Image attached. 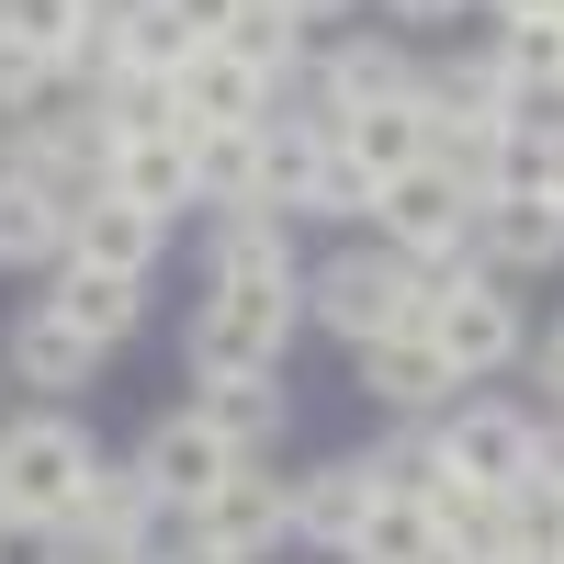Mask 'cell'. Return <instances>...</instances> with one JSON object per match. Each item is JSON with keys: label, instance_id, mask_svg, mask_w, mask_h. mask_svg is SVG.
Instances as JSON below:
<instances>
[{"label": "cell", "instance_id": "obj_45", "mask_svg": "<svg viewBox=\"0 0 564 564\" xmlns=\"http://www.w3.org/2000/svg\"><path fill=\"white\" fill-rule=\"evenodd\" d=\"M553 564H564V553H553Z\"/></svg>", "mask_w": 564, "mask_h": 564}, {"label": "cell", "instance_id": "obj_15", "mask_svg": "<svg viewBox=\"0 0 564 564\" xmlns=\"http://www.w3.org/2000/svg\"><path fill=\"white\" fill-rule=\"evenodd\" d=\"M159 238H170L159 215H135V204H113V193H102V204L68 226V260H79V271H113V282H148Z\"/></svg>", "mask_w": 564, "mask_h": 564}, {"label": "cell", "instance_id": "obj_26", "mask_svg": "<svg viewBox=\"0 0 564 564\" xmlns=\"http://www.w3.org/2000/svg\"><path fill=\"white\" fill-rule=\"evenodd\" d=\"M215 45H226V57H249L260 79H282V68H294V57H305V23H294V12H282V0H238V23H226Z\"/></svg>", "mask_w": 564, "mask_h": 564}, {"label": "cell", "instance_id": "obj_13", "mask_svg": "<svg viewBox=\"0 0 564 564\" xmlns=\"http://www.w3.org/2000/svg\"><path fill=\"white\" fill-rule=\"evenodd\" d=\"M361 384L384 395V406H406V417H417V406H452L463 372L430 350V327H395V339H372V350H361Z\"/></svg>", "mask_w": 564, "mask_h": 564}, {"label": "cell", "instance_id": "obj_35", "mask_svg": "<svg viewBox=\"0 0 564 564\" xmlns=\"http://www.w3.org/2000/svg\"><path fill=\"white\" fill-rule=\"evenodd\" d=\"M406 23H452V12H475V0H395Z\"/></svg>", "mask_w": 564, "mask_h": 564}, {"label": "cell", "instance_id": "obj_7", "mask_svg": "<svg viewBox=\"0 0 564 564\" xmlns=\"http://www.w3.org/2000/svg\"><path fill=\"white\" fill-rule=\"evenodd\" d=\"M238 463H249V452H226V441L204 430V417L181 406V417H159V430H148V452H135V475L159 486V508H181V520H193V508H204V497H215L226 475H238Z\"/></svg>", "mask_w": 564, "mask_h": 564}, {"label": "cell", "instance_id": "obj_8", "mask_svg": "<svg viewBox=\"0 0 564 564\" xmlns=\"http://www.w3.org/2000/svg\"><path fill=\"white\" fill-rule=\"evenodd\" d=\"M282 531H294V486H271V475H226L204 508H193V542H215V553H238V564H260Z\"/></svg>", "mask_w": 564, "mask_h": 564}, {"label": "cell", "instance_id": "obj_1", "mask_svg": "<svg viewBox=\"0 0 564 564\" xmlns=\"http://www.w3.org/2000/svg\"><path fill=\"white\" fill-rule=\"evenodd\" d=\"M294 316H305V271L294 260L215 271V305L193 327V372H204V384H226V372H271L282 339H294Z\"/></svg>", "mask_w": 564, "mask_h": 564}, {"label": "cell", "instance_id": "obj_10", "mask_svg": "<svg viewBox=\"0 0 564 564\" xmlns=\"http://www.w3.org/2000/svg\"><path fill=\"white\" fill-rule=\"evenodd\" d=\"M475 249H486L497 271H553V260H564V204H553V193H497V204H475Z\"/></svg>", "mask_w": 564, "mask_h": 564}, {"label": "cell", "instance_id": "obj_11", "mask_svg": "<svg viewBox=\"0 0 564 564\" xmlns=\"http://www.w3.org/2000/svg\"><path fill=\"white\" fill-rule=\"evenodd\" d=\"M327 113H260V204L271 215H305L316 204V159H327Z\"/></svg>", "mask_w": 564, "mask_h": 564}, {"label": "cell", "instance_id": "obj_12", "mask_svg": "<svg viewBox=\"0 0 564 564\" xmlns=\"http://www.w3.org/2000/svg\"><path fill=\"white\" fill-rule=\"evenodd\" d=\"M102 193L170 226V204H193V159H181V135H124V148L102 159Z\"/></svg>", "mask_w": 564, "mask_h": 564}, {"label": "cell", "instance_id": "obj_30", "mask_svg": "<svg viewBox=\"0 0 564 564\" xmlns=\"http://www.w3.org/2000/svg\"><path fill=\"white\" fill-rule=\"evenodd\" d=\"M372 204H384V181H372L339 135H327V159H316V204H305V215H372Z\"/></svg>", "mask_w": 564, "mask_h": 564}, {"label": "cell", "instance_id": "obj_9", "mask_svg": "<svg viewBox=\"0 0 564 564\" xmlns=\"http://www.w3.org/2000/svg\"><path fill=\"white\" fill-rule=\"evenodd\" d=\"M170 102H181V124H260L271 113V79L249 57H226V45H193L181 79H170Z\"/></svg>", "mask_w": 564, "mask_h": 564}, {"label": "cell", "instance_id": "obj_19", "mask_svg": "<svg viewBox=\"0 0 564 564\" xmlns=\"http://www.w3.org/2000/svg\"><path fill=\"white\" fill-rule=\"evenodd\" d=\"M339 148H350L372 181H395V170H417V159H430V113H417V102H372V113H339Z\"/></svg>", "mask_w": 564, "mask_h": 564}, {"label": "cell", "instance_id": "obj_38", "mask_svg": "<svg viewBox=\"0 0 564 564\" xmlns=\"http://www.w3.org/2000/svg\"><path fill=\"white\" fill-rule=\"evenodd\" d=\"M181 564H238V553H215V542H181Z\"/></svg>", "mask_w": 564, "mask_h": 564}, {"label": "cell", "instance_id": "obj_36", "mask_svg": "<svg viewBox=\"0 0 564 564\" xmlns=\"http://www.w3.org/2000/svg\"><path fill=\"white\" fill-rule=\"evenodd\" d=\"M486 12H497V23H542L553 0H486Z\"/></svg>", "mask_w": 564, "mask_h": 564}, {"label": "cell", "instance_id": "obj_29", "mask_svg": "<svg viewBox=\"0 0 564 564\" xmlns=\"http://www.w3.org/2000/svg\"><path fill=\"white\" fill-rule=\"evenodd\" d=\"M260 260H294V249H282V215L271 204H238L215 226V271H260Z\"/></svg>", "mask_w": 564, "mask_h": 564}, {"label": "cell", "instance_id": "obj_5", "mask_svg": "<svg viewBox=\"0 0 564 564\" xmlns=\"http://www.w3.org/2000/svg\"><path fill=\"white\" fill-rule=\"evenodd\" d=\"M372 226H384L406 260H441V249H475V193H463L441 159H417V170H395V181H384Z\"/></svg>", "mask_w": 564, "mask_h": 564}, {"label": "cell", "instance_id": "obj_20", "mask_svg": "<svg viewBox=\"0 0 564 564\" xmlns=\"http://www.w3.org/2000/svg\"><path fill=\"white\" fill-rule=\"evenodd\" d=\"M193 417H204L226 452H260V441L282 430V384H271V372H226V384L193 395Z\"/></svg>", "mask_w": 564, "mask_h": 564}, {"label": "cell", "instance_id": "obj_44", "mask_svg": "<svg viewBox=\"0 0 564 564\" xmlns=\"http://www.w3.org/2000/svg\"><path fill=\"white\" fill-rule=\"evenodd\" d=\"M508 564H520V553H508Z\"/></svg>", "mask_w": 564, "mask_h": 564}, {"label": "cell", "instance_id": "obj_40", "mask_svg": "<svg viewBox=\"0 0 564 564\" xmlns=\"http://www.w3.org/2000/svg\"><path fill=\"white\" fill-rule=\"evenodd\" d=\"M542 372H553V395H564V339H553V350H542Z\"/></svg>", "mask_w": 564, "mask_h": 564}, {"label": "cell", "instance_id": "obj_32", "mask_svg": "<svg viewBox=\"0 0 564 564\" xmlns=\"http://www.w3.org/2000/svg\"><path fill=\"white\" fill-rule=\"evenodd\" d=\"M45 79H57V68H45L34 45L0 34V113H12V124H23V113H45Z\"/></svg>", "mask_w": 564, "mask_h": 564}, {"label": "cell", "instance_id": "obj_21", "mask_svg": "<svg viewBox=\"0 0 564 564\" xmlns=\"http://www.w3.org/2000/svg\"><path fill=\"white\" fill-rule=\"evenodd\" d=\"M12 372H23V384H45V395H68V384H90V339H79L57 305H34V316L12 327Z\"/></svg>", "mask_w": 564, "mask_h": 564}, {"label": "cell", "instance_id": "obj_6", "mask_svg": "<svg viewBox=\"0 0 564 564\" xmlns=\"http://www.w3.org/2000/svg\"><path fill=\"white\" fill-rule=\"evenodd\" d=\"M430 441H441V475L486 486V497H508V486L531 475V417L520 406H452Z\"/></svg>", "mask_w": 564, "mask_h": 564}, {"label": "cell", "instance_id": "obj_4", "mask_svg": "<svg viewBox=\"0 0 564 564\" xmlns=\"http://www.w3.org/2000/svg\"><path fill=\"white\" fill-rule=\"evenodd\" d=\"M79 486H90V441L68 417H12V430H0V520L57 531L79 508Z\"/></svg>", "mask_w": 564, "mask_h": 564}, {"label": "cell", "instance_id": "obj_25", "mask_svg": "<svg viewBox=\"0 0 564 564\" xmlns=\"http://www.w3.org/2000/svg\"><path fill=\"white\" fill-rule=\"evenodd\" d=\"M350 564H441V531H430V508H417V497H372V520H361Z\"/></svg>", "mask_w": 564, "mask_h": 564}, {"label": "cell", "instance_id": "obj_39", "mask_svg": "<svg viewBox=\"0 0 564 564\" xmlns=\"http://www.w3.org/2000/svg\"><path fill=\"white\" fill-rule=\"evenodd\" d=\"M542 193H553V204H564V135H553V170H542Z\"/></svg>", "mask_w": 564, "mask_h": 564}, {"label": "cell", "instance_id": "obj_2", "mask_svg": "<svg viewBox=\"0 0 564 564\" xmlns=\"http://www.w3.org/2000/svg\"><path fill=\"white\" fill-rule=\"evenodd\" d=\"M417 282H430V350L463 372V384H475V372H508V361H520V305H508L497 294V282L475 271V260H463V249H441V260H417Z\"/></svg>", "mask_w": 564, "mask_h": 564}, {"label": "cell", "instance_id": "obj_27", "mask_svg": "<svg viewBox=\"0 0 564 564\" xmlns=\"http://www.w3.org/2000/svg\"><path fill=\"white\" fill-rule=\"evenodd\" d=\"M486 57H497L508 90H564V23H553V12H542V23H497Z\"/></svg>", "mask_w": 564, "mask_h": 564}, {"label": "cell", "instance_id": "obj_31", "mask_svg": "<svg viewBox=\"0 0 564 564\" xmlns=\"http://www.w3.org/2000/svg\"><path fill=\"white\" fill-rule=\"evenodd\" d=\"M372 486H384V497H430V486H441V441H430V430L384 441V452H372Z\"/></svg>", "mask_w": 564, "mask_h": 564}, {"label": "cell", "instance_id": "obj_42", "mask_svg": "<svg viewBox=\"0 0 564 564\" xmlns=\"http://www.w3.org/2000/svg\"><path fill=\"white\" fill-rule=\"evenodd\" d=\"M553 23H564V0H553Z\"/></svg>", "mask_w": 564, "mask_h": 564}, {"label": "cell", "instance_id": "obj_16", "mask_svg": "<svg viewBox=\"0 0 564 564\" xmlns=\"http://www.w3.org/2000/svg\"><path fill=\"white\" fill-rule=\"evenodd\" d=\"M372 497H384V486H372V463H316V475L294 486V531L327 542V553H350L361 520H372Z\"/></svg>", "mask_w": 564, "mask_h": 564}, {"label": "cell", "instance_id": "obj_24", "mask_svg": "<svg viewBox=\"0 0 564 564\" xmlns=\"http://www.w3.org/2000/svg\"><path fill=\"white\" fill-rule=\"evenodd\" d=\"M45 305H57V316L79 327V339H90V350H113L124 327H135V282H113V271H79V260H68V282H57Z\"/></svg>", "mask_w": 564, "mask_h": 564}, {"label": "cell", "instance_id": "obj_33", "mask_svg": "<svg viewBox=\"0 0 564 564\" xmlns=\"http://www.w3.org/2000/svg\"><path fill=\"white\" fill-rule=\"evenodd\" d=\"M0 564H57V542H45L34 520H0Z\"/></svg>", "mask_w": 564, "mask_h": 564}, {"label": "cell", "instance_id": "obj_28", "mask_svg": "<svg viewBox=\"0 0 564 564\" xmlns=\"http://www.w3.org/2000/svg\"><path fill=\"white\" fill-rule=\"evenodd\" d=\"M0 34L34 45L45 68H68V57H79V34H90V12H79V0H0Z\"/></svg>", "mask_w": 564, "mask_h": 564}, {"label": "cell", "instance_id": "obj_37", "mask_svg": "<svg viewBox=\"0 0 564 564\" xmlns=\"http://www.w3.org/2000/svg\"><path fill=\"white\" fill-rule=\"evenodd\" d=\"M282 12H294V23H327V12H350V0H282Z\"/></svg>", "mask_w": 564, "mask_h": 564}, {"label": "cell", "instance_id": "obj_43", "mask_svg": "<svg viewBox=\"0 0 564 564\" xmlns=\"http://www.w3.org/2000/svg\"><path fill=\"white\" fill-rule=\"evenodd\" d=\"M553 339H564V327H553Z\"/></svg>", "mask_w": 564, "mask_h": 564}, {"label": "cell", "instance_id": "obj_17", "mask_svg": "<svg viewBox=\"0 0 564 564\" xmlns=\"http://www.w3.org/2000/svg\"><path fill=\"white\" fill-rule=\"evenodd\" d=\"M372 102H417V68H406V45L350 34L339 57H327V124H339V113H372Z\"/></svg>", "mask_w": 564, "mask_h": 564}, {"label": "cell", "instance_id": "obj_34", "mask_svg": "<svg viewBox=\"0 0 564 564\" xmlns=\"http://www.w3.org/2000/svg\"><path fill=\"white\" fill-rule=\"evenodd\" d=\"M531 475H542V486H564V417H553V430H531Z\"/></svg>", "mask_w": 564, "mask_h": 564}, {"label": "cell", "instance_id": "obj_3", "mask_svg": "<svg viewBox=\"0 0 564 564\" xmlns=\"http://www.w3.org/2000/svg\"><path fill=\"white\" fill-rule=\"evenodd\" d=\"M430 282H417V260H327L316 282H305V316L327 327V339H350V350H372V339H395V327H430Z\"/></svg>", "mask_w": 564, "mask_h": 564}, {"label": "cell", "instance_id": "obj_18", "mask_svg": "<svg viewBox=\"0 0 564 564\" xmlns=\"http://www.w3.org/2000/svg\"><path fill=\"white\" fill-rule=\"evenodd\" d=\"M193 23H181V0H113V57L148 68V79H181V57H193Z\"/></svg>", "mask_w": 564, "mask_h": 564}, {"label": "cell", "instance_id": "obj_22", "mask_svg": "<svg viewBox=\"0 0 564 564\" xmlns=\"http://www.w3.org/2000/svg\"><path fill=\"white\" fill-rule=\"evenodd\" d=\"M417 113H430V124H497V113H508L497 57H452V68H430V79H417Z\"/></svg>", "mask_w": 564, "mask_h": 564}, {"label": "cell", "instance_id": "obj_41", "mask_svg": "<svg viewBox=\"0 0 564 564\" xmlns=\"http://www.w3.org/2000/svg\"><path fill=\"white\" fill-rule=\"evenodd\" d=\"M79 12H113V0H79Z\"/></svg>", "mask_w": 564, "mask_h": 564}, {"label": "cell", "instance_id": "obj_14", "mask_svg": "<svg viewBox=\"0 0 564 564\" xmlns=\"http://www.w3.org/2000/svg\"><path fill=\"white\" fill-rule=\"evenodd\" d=\"M181 159H193V204H215V215L260 204V124H193Z\"/></svg>", "mask_w": 564, "mask_h": 564}, {"label": "cell", "instance_id": "obj_23", "mask_svg": "<svg viewBox=\"0 0 564 564\" xmlns=\"http://www.w3.org/2000/svg\"><path fill=\"white\" fill-rule=\"evenodd\" d=\"M0 260H12V271L23 260H68V215L45 204L23 170H0Z\"/></svg>", "mask_w": 564, "mask_h": 564}]
</instances>
